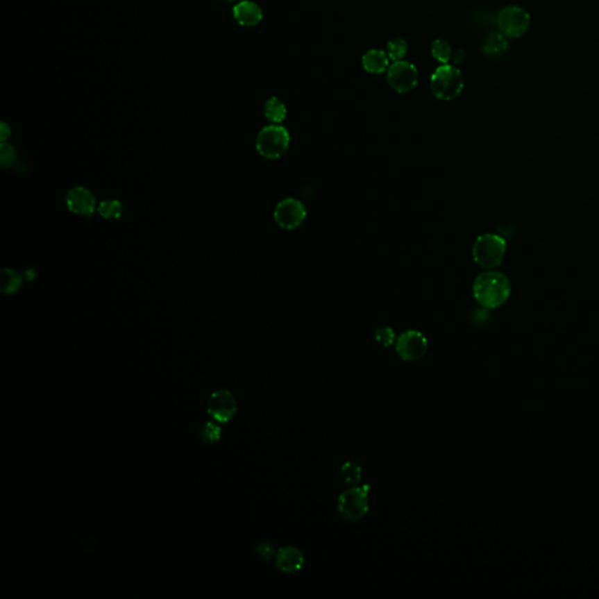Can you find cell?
<instances>
[{
	"label": "cell",
	"instance_id": "14",
	"mask_svg": "<svg viewBox=\"0 0 599 599\" xmlns=\"http://www.w3.org/2000/svg\"><path fill=\"white\" fill-rule=\"evenodd\" d=\"M389 60L387 53L383 51L370 49L362 58V65L370 74H382L390 67Z\"/></svg>",
	"mask_w": 599,
	"mask_h": 599
},
{
	"label": "cell",
	"instance_id": "19",
	"mask_svg": "<svg viewBox=\"0 0 599 599\" xmlns=\"http://www.w3.org/2000/svg\"><path fill=\"white\" fill-rule=\"evenodd\" d=\"M431 54L440 64L446 65L452 59V47L446 40L437 39L431 44Z\"/></svg>",
	"mask_w": 599,
	"mask_h": 599
},
{
	"label": "cell",
	"instance_id": "12",
	"mask_svg": "<svg viewBox=\"0 0 599 599\" xmlns=\"http://www.w3.org/2000/svg\"><path fill=\"white\" fill-rule=\"evenodd\" d=\"M305 566L301 551L294 547H283L276 552V568L282 573H298Z\"/></svg>",
	"mask_w": 599,
	"mask_h": 599
},
{
	"label": "cell",
	"instance_id": "16",
	"mask_svg": "<svg viewBox=\"0 0 599 599\" xmlns=\"http://www.w3.org/2000/svg\"><path fill=\"white\" fill-rule=\"evenodd\" d=\"M264 112L268 121L278 124V123H281L283 119H286L287 108L286 106L283 105L282 101L280 100V99H278V97H271L264 103Z\"/></svg>",
	"mask_w": 599,
	"mask_h": 599
},
{
	"label": "cell",
	"instance_id": "8",
	"mask_svg": "<svg viewBox=\"0 0 599 599\" xmlns=\"http://www.w3.org/2000/svg\"><path fill=\"white\" fill-rule=\"evenodd\" d=\"M428 339L417 330L403 332L396 342L399 357L407 362L419 361L428 353Z\"/></svg>",
	"mask_w": 599,
	"mask_h": 599
},
{
	"label": "cell",
	"instance_id": "7",
	"mask_svg": "<svg viewBox=\"0 0 599 599\" xmlns=\"http://www.w3.org/2000/svg\"><path fill=\"white\" fill-rule=\"evenodd\" d=\"M387 83L396 93L405 94L412 92L419 82L417 67L407 61H396L387 69Z\"/></svg>",
	"mask_w": 599,
	"mask_h": 599
},
{
	"label": "cell",
	"instance_id": "27",
	"mask_svg": "<svg viewBox=\"0 0 599 599\" xmlns=\"http://www.w3.org/2000/svg\"><path fill=\"white\" fill-rule=\"evenodd\" d=\"M464 59H465V51L464 49H458V51H455L452 54V59L450 60H453L454 65H459L462 64Z\"/></svg>",
	"mask_w": 599,
	"mask_h": 599
},
{
	"label": "cell",
	"instance_id": "25",
	"mask_svg": "<svg viewBox=\"0 0 599 599\" xmlns=\"http://www.w3.org/2000/svg\"><path fill=\"white\" fill-rule=\"evenodd\" d=\"M257 551L258 554L260 555V556H262V557L266 559H272L274 554H276L274 547H273L272 544L267 543V542L259 544L257 548Z\"/></svg>",
	"mask_w": 599,
	"mask_h": 599
},
{
	"label": "cell",
	"instance_id": "2",
	"mask_svg": "<svg viewBox=\"0 0 599 599\" xmlns=\"http://www.w3.org/2000/svg\"><path fill=\"white\" fill-rule=\"evenodd\" d=\"M465 86L464 75L453 65H443L432 74L431 90L433 95L441 101H450L458 97Z\"/></svg>",
	"mask_w": 599,
	"mask_h": 599
},
{
	"label": "cell",
	"instance_id": "10",
	"mask_svg": "<svg viewBox=\"0 0 599 599\" xmlns=\"http://www.w3.org/2000/svg\"><path fill=\"white\" fill-rule=\"evenodd\" d=\"M206 410L218 423H228L237 411L235 396L228 390H218L210 396Z\"/></svg>",
	"mask_w": 599,
	"mask_h": 599
},
{
	"label": "cell",
	"instance_id": "5",
	"mask_svg": "<svg viewBox=\"0 0 599 599\" xmlns=\"http://www.w3.org/2000/svg\"><path fill=\"white\" fill-rule=\"evenodd\" d=\"M368 484L350 488L339 495V510L348 521H358L364 518L369 510Z\"/></svg>",
	"mask_w": 599,
	"mask_h": 599
},
{
	"label": "cell",
	"instance_id": "11",
	"mask_svg": "<svg viewBox=\"0 0 599 599\" xmlns=\"http://www.w3.org/2000/svg\"><path fill=\"white\" fill-rule=\"evenodd\" d=\"M66 204L68 210L75 214L90 216L96 209V198L86 187H73L67 192Z\"/></svg>",
	"mask_w": 599,
	"mask_h": 599
},
{
	"label": "cell",
	"instance_id": "17",
	"mask_svg": "<svg viewBox=\"0 0 599 599\" xmlns=\"http://www.w3.org/2000/svg\"><path fill=\"white\" fill-rule=\"evenodd\" d=\"M506 37L503 33H491L484 40V52L488 56H498L506 52Z\"/></svg>",
	"mask_w": 599,
	"mask_h": 599
},
{
	"label": "cell",
	"instance_id": "28",
	"mask_svg": "<svg viewBox=\"0 0 599 599\" xmlns=\"http://www.w3.org/2000/svg\"><path fill=\"white\" fill-rule=\"evenodd\" d=\"M24 276H25V279L31 281V280L34 279V276H35V273H34L33 269H28V271H26V272L24 273Z\"/></svg>",
	"mask_w": 599,
	"mask_h": 599
},
{
	"label": "cell",
	"instance_id": "22",
	"mask_svg": "<svg viewBox=\"0 0 599 599\" xmlns=\"http://www.w3.org/2000/svg\"><path fill=\"white\" fill-rule=\"evenodd\" d=\"M220 435H221V428L213 421L205 423L199 430L201 441L206 445L218 441L220 439Z\"/></svg>",
	"mask_w": 599,
	"mask_h": 599
},
{
	"label": "cell",
	"instance_id": "15",
	"mask_svg": "<svg viewBox=\"0 0 599 599\" xmlns=\"http://www.w3.org/2000/svg\"><path fill=\"white\" fill-rule=\"evenodd\" d=\"M24 276L13 269L5 268L0 273V291L4 294H15L23 286Z\"/></svg>",
	"mask_w": 599,
	"mask_h": 599
},
{
	"label": "cell",
	"instance_id": "4",
	"mask_svg": "<svg viewBox=\"0 0 599 599\" xmlns=\"http://www.w3.org/2000/svg\"><path fill=\"white\" fill-rule=\"evenodd\" d=\"M289 143L291 137L286 128L276 124L268 126L258 135V153L268 160H276L286 153Z\"/></svg>",
	"mask_w": 599,
	"mask_h": 599
},
{
	"label": "cell",
	"instance_id": "13",
	"mask_svg": "<svg viewBox=\"0 0 599 599\" xmlns=\"http://www.w3.org/2000/svg\"><path fill=\"white\" fill-rule=\"evenodd\" d=\"M233 17L242 26H255L262 20V11L259 5L245 0L235 5Z\"/></svg>",
	"mask_w": 599,
	"mask_h": 599
},
{
	"label": "cell",
	"instance_id": "26",
	"mask_svg": "<svg viewBox=\"0 0 599 599\" xmlns=\"http://www.w3.org/2000/svg\"><path fill=\"white\" fill-rule=\"evenodd\" d=\"M10 135H11V129L8 127L6 123H1V127H0V138H1V142L4 143L8 137H10Z\"/></svg>",
	"mask_w": 599,
	"mask_h": 599
},
{
	"label": "cell",
	"instance_id": "23",
	"mask_svg": "<svg viewBox=\"0 0 599 599\" xmlns=\"http://www.w3.org/2000/svg\"><path fill=\"white\" fill-rule=\"evenodd\" d=\"M375 341L380 346L387 348L395 342V332L389 327L380 328L375 332Z\"/></svg>",
	"mask_w": 599,
	"mask_h": 599
},
{
	"label": "cell",
	"instance_id": "29",
	"mask_svg": "<svg viewBox=\"0 0 599 599\" xmlns=\"http://www.w3.org/2000/svg\"><path fill=\"white\" fill-rule=\"evenodd\" d=\"M223 1H226V3H232V1H235V0H223Z\"/></svg>",
	"mask_w": 599,
	"mask_h": 599
},
{
	"label": "cell",
	"instance_id": "9",
	"mask_svg": "<svg viewBox=\"0 0 599 599\" xmlns=\"http://www.w3.org/2000/svg\"><path fill=\"white\" fill-rule=\"evenodd\" d=\"M307 216L305 205L294 198H287L276 205L274 219L285 230H295Z\"/></svg>",
	"mask_w": 599,
	"mask_h": 599
},
{
	"label": "cell",
	"instance_id": "1",
	"mask_svg": "<svg viewBox=\"0 0 599 599\" xmlns=\"http://www.w3.org/2000/svg\"><path fill=\"white\" fill-rule=\"evenodd\" d=\"M509 280L503 273L484 272L473 283V295L484 308L494 309L503 305L509 298Z\"/></svg>",
	"mask_w": 599,
	"mask_h": 599
},
{
	"label": "cell",
	"instance_id": "3",
	"mask_svg": "<svg viewBox=\"0 0 599 599\" xmlns=\"http://www.w3.org/2000/svg\"><path fill=\"white\" fill-rule=\"evenodd\" d=\"M507 244L499 235H482L478 237L473 246V259L480 267L493 269L503 262Z\"/></svg>",
	"mask_w": 599,
	"mask_h": 599
},
{
	"label": "cell",
	"instance_id": "24",
	"mask_svg": "<svg viewBox=\"0 0 599 599\" xmlns=\"http://www.w3.org/2000/svg\"><path fill=\"white\" fill-rule=\"evenodd\" d=\"M15 158H17V153H15V148L10 146V144L3 143L1 148H0V163H1V167L3 168L11 167L12 164L15 163Z\"/></svg>",
	"mask_w": 599,
	"mask_h": 599
},
{
	"label": "cell",
	"instance_id": "18",
	"mask_svg": "<svg viewBox=\"0 0 599 599\" xmlns=\"http://www.w3.org/2000/svg\"><path fill=\"white\" fill-rule=\"evenodd\" d=\"M97 212L105 219H117L122 216L123 206L116 199H107V201H101L97 208Z\"/></svg>",
	"mask_w": 599,
	"mask_h": 599
},
{
	"label": "cell",
	"instance_id": "6",
	"mask_svg": "<svg viewBox=\"0 0 599 599\" xmlns=\"http://www.w3.org/2000/svg\"><path fill=\"white\" fill-rule=\"evenodd\" d=\"M498 27L506 37L516 39L527 33L530 27V15L525 8L512 5L503 8L498 15Z\"/></svg>",
	"mask_w": 599,
	"mask_h": 599
},
{
	"label": "cell",
	"instance_id": "21",
	"mask_svg": "<svg viewBox=\"0 0 599 599\" xmlns=\"http://www.w3.org/2000/svg\"><path fill=\"white\" fill-rule=\"evenodd\" d=\"M407 53V42L402 37H396L387 42V56L392 61H402Z\"/></svg>",
	"mask_w": 599,
	"mask_h": 599
},
{
	"label": "cell",
	"instance_id": "20",
	"mask_svg": "<svg viewBox=\"0 0 599 599\" xmlns=\"http://www.w3.org/2000/svg\"><path fill=\"white\" fill-rule=\"evenodd\" d=\"M341 478L346 484L356 486L362 479V467L355 462H346L341 469Z\"/></svg>",
	"mask_w": 599,
	"mask_h": 599
}]
</instances>
